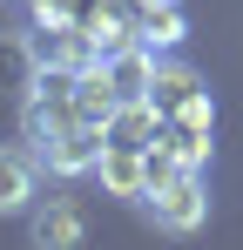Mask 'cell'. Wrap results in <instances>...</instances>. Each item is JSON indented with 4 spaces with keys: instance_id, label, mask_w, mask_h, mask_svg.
Here are the masks:
<instances>
[{
    "instance_id": "6da1fadb",
    "label": "cell",
    "mask_w": 243,
    "mask_h": 250,
    "mask_svg": "<svg viewBox=\"0 0 243 250\" xmlns=\"http://www.w3.org/2000/svg\"><path fill=\"white\" fill-rule=\"evenodd\" d=\"M142 209H149V223H156L162 237H196L202 223H209V189H202L196 169H169L156 189L142 196Z\"/></svg>"
},
{
    "instance_id": "7a4b0ae2",
    "label": "cell",
    "mask_w": 243,
    "mask_h": 250,
    "mask_svg": "<svg viewBox=\"0 0 243 250\" xmlns=\"http://www.w3.org/2000/svg\"><path fill=\"white\" fill-rule=\"evenodd\" d=\"M27 244L34 250H81L88 244V216L68 196H47V203L27 209Z\"/></svg>"
},
{
    "instance_id": "3957f363",
    "label": "cell",
    "mask_w": 243,
    "mask_h": 250,
    "mask_svg": "<svg viewBox=\"0 0 243 250\" xmlns=\"http://www.w3.org/2000/svg\"><path fill=\"white\" fill-rule=\"evenodd\" d=\"M162 128H169V122H162L156 102H115L108 122H101V142H108V149H135V156H149Z\"/></svg>"
},
{
    "instance_id": "277c9868",
    "label": "cell",
    "mask_w": 243,
    "mask_h": 250,
    "mask_svg": "<svg viewBox=\"0 0 243 250\" xmlns=\"http://www.w3.org/2000/svg\"><path fill=\"white\" fill-rule=\"evenodd\" d=\"M101 82L115 102H149V88H156V54L149 47H115V54H101Z\"/></svg>"
},
{
    "instance_id": "5b68a950",
    "label": "cell",
    "mask_w": 243,
    "mask_h": 250,
    "mask_svg": "<svg viewBox=\"0 0 243 250\" xmlns=\"http://www.w3.org/2000/svg\"><path fill=\"white\" fill-rule=\"evenodd\" d=\"M40 163L54 176H95V163H101V122H75L68 135L40 142Z\"/></svg>"
},
{
    "instance_id": "8992f818",
    "label": "cell",
    "mask_w": 243,
    "mask_h": 250,
    "mask_svg": "<svg viewBox=\"0 0 243 250\" xmlns=\"http://www.w3.org/2000/svg\"><path fill=\"white\" fill-rule=\"evenodd\" d=\"M95 176H101V189L122 196V203H142V196H149V156H135V149H108V142H101Z\"/></svg>"
},
{
    "instance_id": "52a82bcc",
    "label": "cell",
    "mask_w": 243,
    "mask_h": 250,
    "mask_svg": "<svg viewBox=\"0 0 243 250\" xmlns=\"http://www.w3.org/2000/svg\"><path fill=\"white\" fill-rule=\"evenodd\" d=\"M34 54H40V68H47V75H88V68L101 61V47L88 41V27H54Z\"/></svg>"
},
{
    "instance_id": "ba28073f",
    "label": "cell",
    "mask_w": 243,
    "mask_h": 250,
    "mask_svg": "<svg viewBox=\"0 0 243 250\" xmlns=\"http://www.w3.org/2000/svg\"><path fill=\"white\" fill-rule=\"evenodd\" d=\"M40 189V169L27 149H0V216H27Z\"/></svg>"
},
{
    "instance_id": "9c48e42d",
    "label": "cell",
    "mask_w": 243,
    "mask_h": 250,
    "mask_svg": "<svg viewBox=\"0 0 243 250\" xmlns=\"http://www.w3.org/2000/svg\"><path fill=\"white\" fill-rule=\"evenodd\" d=\"M34 75H40L34 41H20V34H0V95H34Z\"/></svg>"
},
{
    "instance_id": "30bf717a",
    "label": "cell",
    "mask_w": 243,
    "mask_h": 250,
    "mask_svg": "<svg viewBox=\"0 0 243 250\" xmlns=\"http://www.w3.org/2000/svg\"><path fill=\"white\" fill-rule=\"evenodd\" d=\"M196 95H202V82L189 75V68H162V61H156V88H149V102L162 108V122H176Z\"/></svg>"
},
{
    "instance_id": "8fae6325",
    "label": "cell",
    "mask_w": 243,
    "mask_h": 250,
    "mask_svg": "<svg viewBox=\"0 0 243 250\" xmlns=\"http://www.w3.org/2000/svg\"><path fill=\"white\" fill-rule=\"evenodd\" d=\"M142 34H149L156 47H176V41H182V14H176V7H156V14H142Z\"/></svg>"
}]
</instances>
